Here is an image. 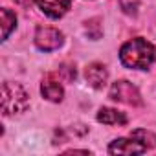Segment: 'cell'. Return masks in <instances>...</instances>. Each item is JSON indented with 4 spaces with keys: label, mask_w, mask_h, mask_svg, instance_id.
I'll return each instance as SVG.
<instances>
[{
    "label": "cell",
    "mask_w": 156,
    "mask_h": 156,
    "mask_svg": "<svg viewBox=\"0 0 156 156\" xmlns=\"http://www.w3.org/2000/svg\"><path fill=\"white\" fill-rule=\"evenodd\" d=\"M98 121H101L105 125H125L129 119H127V116L123 112H119L116 108H105L103 107L98 112Z\"/></svg>",
    "instance_id": "9"
},
{
    "label": "cell",
    "mask_w": 156,
    "mask_h": 156,
    "mask_svg": "<svg viewBox=\"0 0 156 156\" xmlns=\"http://www.w3.org/2000/svg\"><path fill=\"white\" fill-rule=\"evenodd\" d=\"M119 59H121L123 66H127V68L145 70L156 59V50L149 41L138 37V39H132L123 44V48L119 51Z\"/></svg>",
    "instance_id": "1"
},
{
    "label": "cell",
    "mask_w": 156,
    "mask_h": 156,
    "mask_svg": "<svg viewBox=\"0 0 156 156\" xmlns=\"http://www.w3.org/2000/svg\"><path fill=\"white\" fill-rule=\"evenodd\" d=\"M59 73L62 75V79H64V81H68V83L75 81V77H77V72H75V68H73L72 64H66V62L59 66Z\"/></svg>",
    "instance_id": "12"
},
{
    "label": "cell",
    "mask_w": 156,
    "mask_h": 156,
    "mask_svg": "<svg viewBox=\"0 0 156 156\" xmlns=\"http://www.w3.org/2000/svg\"><path fill=\"white\" fill-rule=\"evenodd\" d=\"M85 77H87V81H88L90 87H94V88H103L105 83H107L108 72H107V68H105L103 64H99V62H92V64L87 66V70H85Z\"/></svg>",
    "instance_id": "8"
},
{
    "label": "cell",
    "mask_w": 156,
    "mask_h": 156,
    "mask_svg": "<svg viewBox=\"0 0 156 156\" xmlns=\"http://www.w3.org/2000/svg\"><path fill=\"white\" fill-rule=\"evenodd\" d=\"M145 151H147V147L134 136L116 140L108 147V152H112V154H134V152H145Z\"/></svg>",
    "instance_id": "5"
},
{
    "label": "cell",
    "mask_w": 156,
    "mask_h": 156,
    "mask_svg": "<svg viewBox=\"0 0 156 156\" xmlns=\"http://www.w3.org/2000/svg\"><path fill=\"white\" fill-rule=\"evenodd\" d=\"M119 6L127 15H136L140 8V0H119Z\"/></svg>",
    "instance_id": "14"
},
{
    "label": "cell",
    "mask_w": 156,
    "mask_h": 156,
    "mask_svg": "<svg viewBox=\"0 0 156 156\" xmlns=\"http://www.w3.org/2000/svg\"><path fill=\"white\" fill-rule=\"evenodd\" d=\"M110 98L114 101H119V103H125V105H132V107H140L143 103L138 88L132 83H129V81H116L112 85V88H110Z\"/></svg>",
    "instance_id": "3"
},
{
    "label": "cell",
    "mask_w": 156,
    "mask_h": 156,
    "mask_svg": "<svg viewBox=\"0 0 156 156\" xmlns=\"http://www.w3.org/2000/svg\"><path fill=\"white\" fill-rule=\"evenodd\" d=\"M30 105L28 92L17 83H4L2 85V112L4 116H13L24 112Z\"/></svg>",
    "instance_id": "2"
},
{
    "label": "cell",
    "mask_w": 156,
    "mask_h": 156,
    "mask_svg": "<svg viewBox=\"0 0 156 156\" xmlns=\"http://www.w3.org/2000/svg\"><path fill=\"white\" fill-rule=\"evenodd\" d=\"M15 24H17L15 13H11L8 8H2V39H4V41L9 37V33H11V30L15 28Z\"/></svg>",
    "instance_id": "10"
},
{
    "label": "cell",
    "mask_w": 156,
    "mask_h": 156,
    "mask_svg": "<svg viewBox=\"0 0 156 156\" xmlns=\"http://www.w3.org/2000/svg\"><path fill=\"white\" fill-rule=\"evenodd\" d=\"M35 44L39 50L42 51H51L57 50L62 44V33L57 28H50V26H39L37 33H35Z\"/></svg>",
    "instance_id": "4"
},
{
    "label": "cell",
    "mask_w": 156,
    "mask_h": 156,
    "mask_svg": "<svg viewBox=\"0 0 156 156\" xmlns=\"http://www.w3.org/2000/svg\"><path fill=\"white\" fill-rule=\"evenodd\" d=\"M41 92H42V96L48 101H53V103H59L62 99V96H64L62 85L59 83V79H57L53 73H46L44 75L42 85H41Z\"/></svg>",
    "instance_id": "6"
},
{
    "label": "cell",
    "mask_w": 156,
    "mask_h": 156,
    "mask_svg": "<svg viewBox=\"0 0 156 156\" xmlns=\"http://www.w3.org/2000/svg\"><path fill=\"white\" fill-rule=\"evenodd\" d=\"M130 136H134V138H138L147 149H152V147H156V136L152 134V132H149V130H143V129H138V130H134Z\"/></svg>",
    "instance_id": "11"
},
{
    "label": "cell",
    "mask_w": 156,
    "mask_h": 156,
    "mask_svg": "<svg viewBox=\"0 0 156 156\" xmlns=\"http://www.w3.org/2000/svg\"><path fill=\"white\" fill-rule=\"evenodd\" d=\"M101 20L99 19H92V20H88L87 22V33L92 37V39H99L101 37V24H99Z\"/></svg>",
    "instance_id": "13"
},
{
    "label": "cell",
    "mask_w": 156,
    "mask_h": 156,
    "mask_svg": "<svg viewBox=\"0 0 156 156\" xmlns=\"http://www.w3.org/2000/svg\"><path fill=\"white\" fill-rule=\"evenodd\" d=\"M35 2L50 19H61L72 6V0H35Z\"/></svg>",
    "instance_id": "7"
}]
</instances>
